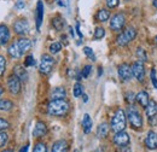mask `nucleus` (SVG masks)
Segmentation results:
<instances>
[{
    "label": "nucleus",
    "instance_id": "obj_1",
    "mask_svg": "<svg viewBox=\"0 0 157 152\" xmlns=\"http://www.w3.org/2000/svg\"><path fill=\"white\" fill-rule=\"evenodd\" d=\"M69 109L70 105L65 99H52L47 105V112L51 116H57V117L65 116Z\"/></svg>",
    "mask_w": 157,
    "mask_h": 152
},
{
    "label": "nucleus",
    "instance_id": "obj_2",
    "mask_svg": "<svg viewBox=\"0 0 157 152\" xmlns=\"http://www.w3.org/2000/svg\"><path fill=\"white\" fill-rule=\"evenodd\" d=\"M126 124H127V116L122 109H117L111 118V129L117 133L121 131H124Z\"/></svg>",
    "mask_w": 157,
    "mask_h": 152
},
{
    "label": "nucleus",
    "instance_id": "obj_3",
    "mask_svg": "<svg viewBox=\"0 0 157 152\" xmlns=\"http://www.w3.org/2000/svg\"><path fill=\"white\" fill-rule=\"evenodd\" d=\"M137 36V30H136V28H133V27H128V28H126L120 35L117 36L116 39V42H117L118 46H126V45H128L129 42H132L134 39Z\"/></svg>",
    "mask_w": 157,
    "mask_h": 152
},
{
    "label": "nucleus",
    "instance_id": "obj_4",
    "mask_svg": "<svg viewBox=\"0 0 157 152\" xmlns=\"http://www.w3.org/2000/svg\"><path fill=\"white\" fill-rule=\"evenodd\" d=\"M127 118H128L131 126H132L134 129H139V128L143 127V118H141V115L139 114V111H138L134 106L128 108V110H127Z\"/></svg>",
    "mask_w": 157,
    "mask_h": 152
},
{
    "label": "nucleus",
    "instance_id": "obj_5",
    "mask_svg": "<svg viewBox=\"0 0 157 152\" xmlns=\"http://www.w3.org/2000/svg\"><path fill=\"white\" fill-rule=\"evenodd\" d=\"M55 65V59L50 55H42L41 56V60H40V73L41 74H50L53 69Z\"/></svg>",
    "mask_w": 157,
    "mask_h": 152
},
{
    "label": "nucleus",
    "instance_id": "obj_6",
    "mask_svg": "<svg viewBox=\"0 0 157 152\" xmlns=\"http://www.w3.org/2000/svg\"><path fill=\"white\" fill-rule=\"evenodd\" d=\"M117 73H118V77H120L121 81H123V82L129 81V80L132 78V76H133V73H132V65H129V64H127V63L121 64V65L118 66Z\"/></svg>",
    "mask_w": 157,
    "mask_h": 152
},
{
    "label": "nucleus",
    "instance_id": "obj_7",
    "mask_svg": "<svg viewBox=\"0 0 157 152\" xmlns=\"http://www.w3.org/2000/svg\"><path fill=\"white\" fill-rule=\"evenodd\" d=\"M21 82H22V81H21L20 78L15 75V74L9 76V78H7V88H9V92H10L11 94L16 95L20 93Z\"/></svg>",
    "mask_w": 157,
    "mask_h": 152
},
{
    "label": "nucleus",
    "instance_id": "obj_8",
    "mask_svg": "<svg viewBox=\"0 0 157 152\" xmlns=\"http://www.w3.org/2000/svg\"><path fill=\"white\" fill-rule=\"evenodd\" d=\"M126 24V16L123 13H116L110 21V28L114 32H120Z\"/></svg>",
    "mask_w": 157,
    "mask_h": 152
},
{
    "label": "nucleus",
    "instance_id": "obj_9",
    "mask_svg": "<svg viewBox=\"0 0 157 152\" xmlns=\"http://www.w3.org/2000/svg\"><path fill=\"white\" fill-rule=\"evenodd\" d=\"M132 73L133 76L137 78L138 81H144V77H145V68H144V64L141 60H138L134 62L132 64Z\"/></svg>",
    "mask_w": 157,
    "mask_h": 152
},
{
    "label": "nucleus",
    "instance_id": "obj_10",
    "mask_svg": "<svg viewBox=\"0 0 157 152\" xmlns=\"http://www.w3.org/2000/svg\"><path fill=\"white\" fill-rule=\"evenodd\" d=\"M13 30L17 35H25L29 32V24L27 19H17L13 23Z\"/></svg>",
    "mask_w": 157,
    "mask_h": 152
},
{
    "label": "nucleus",
    "instance_id": "obj_11",
    "mask_svg": "<svg viewBox=\"0 0 157 152\" xmlns=\"http://www.w3.org/2000/svg\"><path fill=\"white\" fill-rule=\"evenodd\" d=\"M129 135L128 133H126L124 131H121V132H117L114 136V142L115 145H117L118 147H123V146H128L129 145Z\"/></svg>",
    "mask_w": 157,
    "mask_h": 152
},
{
    "label": "nucleus",
    "instance_id": "obj_12",
    "mask_svg": "<svg viewBox=\"0 0 157 152\" xmlns=\"http://www.w3.org/2000/svg\"><path fill=\"white\" fill-rule=\"evenodd\" d=\"M47 134V126L45 124V122L42 121H38L35 127H34V131H33V135L35 138H41V136H45Z\"/></svg>",
    "mask_w": 157,
    "mask_h": 152
},
{
    "label": "nucleus",
    "instance_id": "obj_13",
    "mask_svg": "<svg viewBox=\"0 0 157 152\" xmlns=\"http://www.w3.org/2000/svg\"><path fill=\"white\" fill-rule=\"evenodd\" d=\"M145 145L150 150H156L157 149V133L155 132H149L147 136L145 139Z\"/></svg>",
    "mask_w": 157,
    "mask_h": 152
},
{
    "label": "nucleus",
    "instance_id": "obj_14",
    "mask_svg": "<svg viewBox=\"0 0 157 152\" xmlns=\"http://www.w3.org/2000/svg\"><path fill=\"white\" fill-rule=\"evenodd\" d=\"M10 40V30L7 25L0 24V46H4L9 42Z\"/></svg>",
    "mask_w": 157,
    "mask_h": 152
},
{
    "label": "nucleus",
    "instance_id": "obj_15",
    "mask_svg": "<svg viewBox=\"0 0 157 152\" xmlns=\"http://www.w3.org/2000/svg\"><path fill=\"white\" fill-rule=\"evenodd\" d=\"M7 52H9L10 57L13 58V59H18V58H21V57H22V55H23V53L21 52L20 47H18L17 41H16V42H12V44L9 46Z\"/></svg>",
    "mask_w": 157,
    "mask_h": 152
},
{
    "label": "nucleus",
    "instance_id": "obj_16",
    "mask_svg": "<svg viewBox=\"0 0 157 152\" xmlns=\"http://www.w3.org/2000/svg\"><path fill=\"white\" fill-rule=\"evenodd\" d=\"M42 19H44V4H42V0H39L36 5V29L38 30H40Z\"/></svg>",
    "mask_w": 157,
    "mask_h": 152
},
{
    "label": "nucleus",
    "instance_id": "obj_17",
    "mask_svg": "<svg viewBox=\"0 0 157 152\" xmlns=\"http://www.w3.org/2000/svg\"><path fill=\"white\" fill-rule=\"evenodd\" d=\"M17 44H18V47H20L21 52L22 53H25L30 50L32 47V41L27 38H21L17 40Z\"/></svg>",
    "mask_w": 157,
    "mask_h": 152
},
{
    "label": "nucleus",
    "instance_id": "obj_18",
    "mask_svg": "<svg viewBox=\"0 0 157 152\" xmlns=\"http://www.w3.org/2000/svg\"><path fill=\"white\" fill-rule=\"evenodd\" d=\"M145 112H146V115H147V117H150V118H152L154 116H156V115H157V103H156V100L151 99V100L149 101L147 106L145 108Z\"/></svg>",
    "mask_w": 157,
    "mask_h": 152
},
{
    "label": "nucleus",
    "instance_id": "obj_19",
    "mask_svg": "<svg viewBox=\"0 0 157 152\" xmlns=\"http://www.w3.org/2000/svg\"><path fill=\"white\" fill-rule=\"evenodd\" d=\"M13 71H15V75L17 76V77L20 78L21 81L25 82V81L28 80V74H27V70L24 69V66H23V65H20V64H17V65L15 66Z\"/></svg>",
    "mask_w": 157,
    "mask_h": 152
},
{
    "label": "nucleus",
    "instance_id": "obj_20",
    "mask_svg": "<svg viewBox=\"0 0 157 152\" xmlns=\"http://www.w3.org/2000/svg\"><path fill=\"white\" fill-rule=\"evenodd\" d=\"M52 99H65L67 98V91L64 87H56L51 92Z\"/></svg>",
    "mask_w": 157,
    "mask_h": 152
},
{
    "label": "nucleus",
    "instance_id": "obj_21",
    "mask_svg": "<svg viewBox=\"0 0 157 152\" xmlns=\"http://www.w3.org/2000/svg\"><path fill=\"white\" fill-rule=\"evenodd\" d=\"M52 152H68V142L65 140H57L52 146Z\"/></svg>",
    "mask_w": 157,
    "mask_h": 152
},
{
    "label": "nucleus",
    "instance_id": "obj_22",
    "mask_svg": "<svg viewBox=\"0 0 157 152\" xmlns=\"http://www.w3.org/2000/svg\"><path fill=\"white\" fill-rule=\"evenodd\" d=\"M136 100L139 103V105H141L143 108H146V106H147V104H149V101H150V99H149V94H147L145 91L139 92V93L137 94V97H136Z\"/></svg>",
    "mask_w": 157,
    "mask_h": 152
},
{
    "label": "nucleus",
    "instance_id": "obj_23",
    "mask_svg": "<svg viewBox=\"0 0 157 152\" xmlns=\"http://www.w3.org/2000/svg\"><path fill=\"white\" fill-rule=\"evenodd\" d=\"M82 128H83V132L86 134H88L92 129V120L88 114H85L83 116V120H82Z\"/></svg>",
    "mask_w": 157,
    "mask_h": 152
},
{
    "label": "nucleus",
    "instance_id": "obj_24",
    "mask_svg": "<svg viewBox=\"0 0 157 152\" xmlns=\"http://www.w3.org/2000/svg\"><path fill=\"white\" fill-rule=\"evenodd\" d=\"M109 124L108 123H105V122H103V123H100L98 126V129H97V136L98 138H105L108 133H109Z\"/></svg>",
    "mask_w": 157,
    "mask_h": 152
},
{
    "label": "nucleus",
    "instance_id": "obj_25",
    "mask_svg": "<svg viewBox=\"0 0 157 152\" xmlns=\"http://www.w3.org/2000/svg\"><path fill=\"white\" fill-rule=\"evenodd\" d=\"M13 108V103L9 99H0V111H10Z\"/></svg>",
    "mask_w": 157,
    "mask_h": 152
},
{
    "label": "nucleus",
    "instance_id": "obj_26",
    "mask_svg": "<svg viewBox=\"0 0 157 152\" xmlns=\"http://www.w3.org/2000/svg\"><path fill=\"white\" fill-rule=\"evenodd\" d=\"M97 19L99 22H106L108 19L110 18V12L106 10V9H100L98 12H97Z\"/></svg>",
    "mask_w": 157,
    "mask_h": 152
},
{
    "label": "nucleus",
    "instance_id": "obj_27",
    "mask_svg": "<svg viewBox=\"0 0 157 152\" xmlns=\"http://www.w3.org/2000/svg\"><path fill=\"white\" fill-rule=\"evenodd\" d=\"M52 24H53L55 29H57V30H62V29H63V27H64V24H65V22H64V19L62 18L60 16H56L55 18L52 19Z\"/></svg>",
    "mask_w": 157,
    "mask_h": 152
},
{
    "label": "nucleus",
    "instance_id": "obj_28",
    "mask_svg": "<svg viewBox=\"0 0 157 152\" xmlns=\"http://www.w3.org/2000/svg\"><path fill=\"white\" fill-rule=\"evenodd\" d=\"M73 93H74V97H81V95L83 94V86L81 85V83H75L74 85V88H73Z\"/></svg>",
    "mask_w": 157,
    "mask_h": 152
},
{
    "label": "nucleus",
    "instance_id": "obj_29",
    "mask_svg": "<svg viewBox=\"0 0 157 152\" xmlns=\"http://www.w3.org/2000/svg\"><path fill=\"white\" fill-rule=\"evenodd\" d=\"M60 50H62V45H60V42H53V44H51V46H50V52H51L52 55L58 53Z\"/></svg>",
    "mask_w": 157,
    "mask_h": 152
},
{
    "label": "nucleus",
    "instance_id": "obj_30",
    "mask_svg": "<svg viewBox=\"0 0 157 152\" xmlns=\"http://www.w3.org/2000/svg\"><path fill=\"white\" fill-rule=\"evenodd\" d=\"M104 35H105V30H104V28H101V27L96 28V30H94V39H96V40L103 39L104 38Z\"/></svg>",
    "mask_w": 157,
    "mask_h": 152
},
{
    "label": "nucleus",
    "instance_id": "obj_31",
    "mask_svg": "<svg viewBox=\"0 0 157 152\" xmlns=\"http://www.w3.org/2000/svg\"><path fill=\"white\" fill-rule=\"evenodd\" d=\"M91 71H92V66L91 65H85L82 71H81V77L82 78H87L91 74Z\"/></svg>",
    "mask_w": 157,
    "mask_h": 152
},
{
    "label": "nucleus",
    "instance_id": "obj_32",
    "mask_svg": "<svg viewBox=\"0 0 157 152\" xmlns=\"http://www.w3.org/2000/svg\"><path fill=\"white\" fill-rule=\"evenodd\" d=\"M83 52H85V55L90 58L91 60H93V62L96 60V56H94V53H93V50H92V48H90V47H83Z\"/></svg>",
    "mask_w": 157,
    "mask_h": 152
},
{
    "label": "nucleus",
    "instance_id": "obj_33",
    "mask_svg": "<svg viewBox=\"0 0 157 152\" xmlns=\"http://www.w3.org/2000/svg\"><path fill=\"white\" fill-rule=\"evenodd\" d=\"M5 70H6V59L4 56H0V77L4 75Z\"/></svg>",
    "mask_w": 157,
    "mask_h": 152
},
{
    "label": "nucleus",
    "instance_id": "obj_34",
    "mask_svg": "<svg viewBox=\"0 0 157 152\" xmlns=\"http://www.w3.org/2000/svg\"><path fill=\"white\" fill-rule=\"evenodd\" d=\"M7 140H9L7 133L1 132V133H0V147H4V146L6 145V142H7Z\"/></svg>",
    "mask_w": 157,
    "mask_h": 152
},
{
    "label": "nucleus",
    "instance_id": "obj_35",
    "mask_svg": "<svg viewBox=\"0 0 157 152\" xmlns=\"http://www.w3.org/2000/svg\"><path fill=\"white\" fill-rule=\"evenodd\" d=\"M33 152H47V147L44 142H38L34 147V151Z\"/></svg>",
    "mask_w": 157,
    "mask_h": 152
},
{
    "label": "nucleus",
    "instance_id": "obj_36",
    "mask_svg": "<svg viewBox=\"0 0 157 152\" xmlns=\"http://www.w3.org/2000/svg\"><path fill=\"white\" fill-rule=\"evenodd\" d=\"M35 65V59L33 56H28L25 57V60H24V66H34Z\"/></svg>",
    "mask_w": 157,
    "mask_h": 152
},
{
    "label": "nucleus",
    "instance_id": "obj_37",
    "mask_svg": "<svg viewBox=\"0 0 157 152\" xmlns=\"http://www.w3.org/2000/svg\"><path fill=\"white\" fill-rule=\"evenodd\" d=\"M137 56L140 60H146V59H147L146 53H145V50H144V48H141V47H139V48L137 50Z\"/></svg>",
    "mask_w": 157,
    "mask_h": 152
},
{
    "label": "nucleus",
    "instance_id": "obj_38",
    "mask_svg": "<svg viewBox=\"0 0 157 152\" xmlns=\"http://www.w3.org/2000/svg\"><path fill=\"white\" fill-rule=\"evenodd\" d=\"M9 127H10L9 121H7V120H5V118H0V132H2V131H5V129H7Z\"/></svg>",
    "mask_w": 157,
    "mask_h": 152
},
{
    "label": "nucleus",
    "instance_id": "obj_39",
    "mask_svg": "<svg viewBox=\"0 0 157 152\" xmlns=\"http://www.w3.org/2000/svg\"><path fill=\"white\" fill-rule=\"evenodd\" d=\"M105 1H106V5L109 9H115L120 4V0H105Z\"/></svg>",
    "mask_w": 157,
    "mask_h": 152
},
{
    "label": "nucleus",
    "instance_id": "obj_40",
    "mask_svg": "<svg viewBox=\"0 0 157 152\" xmlns=\"http://www.w3.org/2000/svg\"><path fill=\"white\" fill-rule=\"evenodd\" d=\"M150 78H151V81H152V85H154V87H155V88L157 89V77H156V70H155V69H152V70H151Z\"/></svg>",
    "mask_w": 157,
    "mask_h": 152
},
{
    "label": "nucleus",
    "instance_id": "obj_41",
    "mask_svg": "<svg viewBox=\"0 0 157 152\" xmlns=\"http://www.w3.org/2000/svg\"><path fill=\"white\" fill-rule=\"evenodd\" d=\"M126 97H127V101H128V103H134L137 95H134L133 92H128V93L126 94Z\"/></svg>",
    "mask_w": 157,
    "mask_h": 152
},
{
    "label": "nucleus",
    "instance_id": "obj_42",
    "mask_svg": "<svg viewBox=\"0 0 157 152\" xmlns=\"http://www.w3.org/2000/svg\"><path fill=\"white\" fill-rule=\"evenodd\" d=\"M25 6V4H24V1H22V0H18L17 2H16V7L17 9H23Z\"/></svg>",
    "mask_w": 157,
    "mask_h": 152
},
{
    "label": "nucleus",
    "instance_id": "obj_43",
    "mask_svg": "<svg viewBox=\"0 0 157 152\" xmlns=\"http://www.w3.org/2000/svg\"><path fill=\"white\" fill-rule=\"evenodd\" d=\"M28 149H29V145L27 144V145H24L22 149L20 150V152H28Z\"/></svg>",
    "mask_w": 157,
    "mask_h": 152
},
{
    "label": "nucleus",
    "instance_id": "obj_44",
    "mask_svg": "<svg viewBox=\"0 0 157 152\" xmlns=\"http://www.w3.org/2000/svg\"><path fill=\"white\" fill-rule=\"evenodd\" d=\"M76 32H78V34L80 38L81 39L83 38V35H82V33H81V30H80V25H78V24H76Z\"/></svg>",
    "mask_w": 157,
    "mask_h": 152
},
{
    "label": "nucleus",
    "instance_id": "obj_45",
    "mask_svg": "<svg viewBox=\"0 0 157 152\" xmlns=\"http://www.w3.org/2000/svg\"><path fill=\"white\" fill-rule=\"evenodd\" d=\"M82 99H83V101H85V103H87V100H88V97H87L86 94H82Z\"/></svg>",
    "mask_w": 157,
    "mask_h": 152
},
{
    "label": "nucleus",
    "instance_id": "obj_46",
    "mask_svg": "<svg viewBox=\"0 0 157 152\" xmlns=\"http://www.w3.org/2000/svg\"><path fill=\"white\" fill-rule=\"evenodd\" d=\"M152 5H154L155 7H157V0H154V1H152Z\"/></svg>",
    "mask_w": 157,
    "mask_h": 152
},
{
    "label": "nucleus",
    "instance_id": "obj_47",
    "mask_svg": "<svg viewBox=\"0 0 157 152\" xmlns=\"http://www.w3.org/2000/svg\"><path fill=\"white\" fill-rule=\"evenodd\" d=\"M101 73H103V70H101V68H99V70H98V75L100 76V75H101Z\"/></svg>",
    "mask_w": 157,
    "mask_h": 152
},
{
    "label": "nucleus",
    "instance_id": "obj_48",
    "mask_svg": "<svg viewBox=\"0 0 157 152\" xmlns=\"http://www.w3.org/2000/svg\"><path fill=\"white\" fill-rule=\"evenodd\" d=\"M2 92H4V91H2V88H0V97H1V94H2Z\"/></svg>",
    "mask_w": 157,
    "mask_h": 152
},
{
    "label": "nucleus",
    "instance_id": "obj_49",
    "mask_svg": "<svg viewBox=\"0 0 157 152\" xmlns=\"http://www.w3.org/2000/svg\"><path fill=\"white\" fill-rule=\"evenodd\" d=\"M2 152H12V151H10V150H4Z\"/></svg>",
    "mask_w": 157,
    "mask_h": 152
},
{
    "label": "nucleus",
    "instance_id": "obj_50",
    "mask_svg": "<svg viewBox=\"0 0 157 152\" xmlns=\"http://www.w3.org/2000/svg\"><path fill=\"white\" fill-rule=\"evenodd\" d=\"M155 42H156V46H157V36H156V39H155Z\"/></svg>",
    "mask_w": 157,
    "mask_h": 152
},
{
    "label": "nucleus",
    "instance_id": "obj_51",
    "mask_svg": "<svg viewBox=\"0 0 157 152\" xmlns=\"http://www.w3.org/2000/svg\"><path fill=\"white\" fill-rule=\"evenodd\" d=\"M124 1H129V0H124Z\"/></svg>",
    "mask_w": 157,
    "mask_h": 152
},
{
    "label": "nucleus",
    "instance_id": "obj_52",
    "mask_svg": "<svg viewBox=\"0 0 157 152\" xmlns=\"http://www.w3.org/2000/svg\"><path fill=\"white\" fill-rule=\"evenodd\" d=\"M75 152H78V151H75Z\"/></svg>",
    "mask_w": 157,
    "mask_h": 152
}]
</instances>
